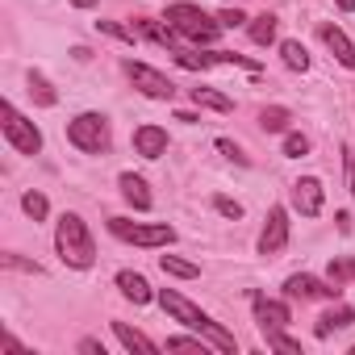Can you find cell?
<instances>
[{
  "label": "cell",
  "instance_id": "cell-1",
  "mask_svg": "<svg viewBox=\"0 0 355 355\" xmlns=\"http://www.w3.org/2000/svg\"><path fill=\"white\" fill-rule=\"evenodd\" d=\"M155 301L175 318V322H184L189 330H197V334H205L209 343H214V351H239V343H234V334L222 326V322H214L201 305H193L184 293H175V288H159L155 293Z\"/></svg>",
  "mask_w": 355,
  "mask_h": 355
},
{
  "label": "cell",
  "instance_id": "cell-2",
  "mask_svg": "<svg viewBox=\"0 0 355 355\" xmlns=\"http://www.w3.org/2000/svg\"><path fill=\"white\" fill-rule=\"evenodd\" d=\"M55 251L76 272H84V268L96 263V243H92V230H88V222L80 214H63L59 218V226H55Z\"/></svg>",
  "mask_w": 355,
  "mask_h": 355
},
{
  "label": "cell",
  "instance_id": "cell-3",
  "mask_svg": "<svg viewBox=\"0 0 355 355\" xmlns=\"http://www.w3.org/2000/svg\"><path fill=\"white\" fill-rule=\"evenodd\" d=\"M163 21L175 30V34H180V38H189V42H214L226 26L218 21V17H209L201 5H184V0H180V5H167V13H163Z\"/></svg>",
  "mask_w": 355,
  "mask_h": 355
},
{
  "label": "cell",
  "instance_id": "cell-4",
  "mask_svg": "<svg viewBox=\"0 0 355 355\" xmlns=\"http://www.w3.org/2000/svg\"><path fill=\"white\" fill-rule=\"evenodd\" d=\"M67 142L84 155H105L109 142H113V130H109V117L105 113H80L67 121Z\"/></svg>",
  "mask_w": 355,
  "mask_h": 355
},
{
  "label": "cell",
  "instance_id": "cell-5",
  "mask_svg": "<svg viewBox=\"0 0 355 355\" xmlns=\"http://www.w3.org/2000/svg\"><path fill=\"white\" fill-rule=\"evenodd\" d=\"M109 234L134 247H171L175 243V226L167 222H130V218H109Z\"/></svg>",
  "mask_w": 355,
  "mask_h": 355
},
{
  "label": "cell",
  "instance_id": "cell-6",
  "mask_svg": "<svg viewBox=\"0 0 355 355\" xmlns=\"http://www.w3.org/2000/svg\"><path fill=\"white\" fill-rule=\"evenodd\" d=\"M0 125H5V138H9V146L13 150H21V155H38L42 150V130L17 109V105H0Z\"/></svg>",
  "mask_w": 355,
  "mask_h": 355
},
{
  "label": "cell",
  "instance_id": "cell-7",
  "mask_svg": "<svg viewBox=\"0 0 355 355\" xmlns=\"http://www.w3.org/2000/svg\"><path fill=\"white\" fill-rule=\"evenodd\" d=\"M121 71L130 76V84H134L142 96H150V101H175V84H171L163 71H155L150 63H134V59H125Z\"/></svg>",
  "mask_w": 355,
  "mask_h": 355
},
{
  "label": "cell",
  "instance_id": "cell-8",
  "mask_svg": "<svg viewBox=\"0 0 355 355\" xmlns=\"http://www.w3.org/2000/svg\"><path fill=\"white\" fill-rule=\"evenodd\" d=\"M288 197H293V209L301 218H318L322 214V201H326V189H322L318 175H301V180H293Z\"/></svg>",
  "mask_w": 355,
  "mask_h": 355
},
{
  "label": "cell",
  "instance_id": "cell-9",
  "mask_svg": "<svg viewBox=\"0 0 355 355\" xmlns=\"http://www.w3.org/2000/svg\"><path fill=\"white\" fill-rule=\"evenodd\" d=\"M288 247V209L284 205H272L268 209V222L259 230V255H276Z\"/></svg>",
  "mask_w": 355,
  "mask_h": 355
},
{
  "label": "cell",
  "instance_id": "cell-10",
  "mask_svg": "<svg viewBox=\"0 0 355 355\" xmlns=\"http://www.w3.org/2000/svg\"><path fill=\"white\" fill-rule=\"evenodd\" d=\"M284 297H293V301H334L338 297V284H326V280H318V276H309V272H297V276H288L284 280Z\"/></svg>",
  "mask_w": 355,
  "mask_h": 355
},
{
  "label": "cell",
  "instance_id": "cell-11",
  "mask_svg": "<svg viewBox=\"0 0 355 355\" xmlns=\"http://www.w3.org/2000/svg\"><path fill=\"white\" fill-rule=\"evenodd\" d=\"M251 305H255V322H259V330H284V326L293 322V313H288V305H284V301H272V297L255 293V297H251Z\"/></svg>",
  "mask_w": 355,
  "mask_h": 355
},
{
  "label": "cell",
  "instance_id": "cell-12",
  "mask_svg": "<svg viewBox=\"0 0 355 355\" xmlns=\"http://www.w3.org/2000/svg\"><path fill=\"white\" fill-rule=\"evenodd\" d=\"M318 38L326 42V51H330V55H334V59H338V63H343L347 71H355V42H351V38H347V34H343L338 26L322 21V26H318Z\"/></svg>",
  "mask_w": 355,
  "mask_h": 355
},
{
  "label": "cell",
  "instance_id": "cell-13",
  "mask_svg": "<svg viewBox=\"0 0 355 355\" xmlns=\"http://www.w3.org/2000/svg\"><path fill=\"white\" fill-rule=\"evenodd\" d=\"M117 189H121V197H125V205H134L138 214H146V209L155 205V197H150V189H146V180H142V175H134V171H121V175H117Z\"/></svg>",
  "mask_w": 355,
  "mask_h": 355
},
{
  "label": "cell",
  "instance_id": "cell-14",
  "mask_svg": "<svg viewBox=\"0 0 355 355\" xmlns=\"http://www.w3.org/2000/svg\"><path fill=\"white\" fill-rule=\"evenodd\" d=\"M134 150H138L142 159L167 155V130H163V125H138V130H134Z\"/></svg>",
  "mask_w": 355,
  "mask_h": 355
},
{
  "label": "cell",
  "instance_id": "cell-15",
  "mask_svg": "<svg viewBox=\"0 0 355 355\" xmlns=\"http://www.w3.org/2000/svg\"><path fill=\"white\" fill-rule=\"evenodd\" d=\"M117 288H121V297L125 301H134V305H146V301H155V288L146 284V276L142 272H117Z\"/></svg>",
  "mask_w": 355,
  "mask_h": 355
},
{
  "label": "cell",
  "instance_id": "cell-16",
  "mask_svg": "<svg viewBox=\"0 0 355 355\" xmlns=\"http://www.w3.org/2000/svg\"><path fill=\"white\" fill-rule=\"evenodd\" d=\"M351 322H355V309H351V305H334V309H326V313L318 318L313 334H318V338H330L334 330H347Z\"/></svg>",
  "mask_w": 355,
  "mask_h": 355
},
{
  "label": "cell",
  "instance_id": "cell-17",
  "mask_svg": "<svg viewBox=\"0 0 355 355\" xmlns=\"http://www.w3.org/2000/svg\"><path fill=\"white\" fill-rule=\"evenodd\" d=\"M113 334L121 338V347H125V351H138V355H155V351H159V343H155V338H146L142 330H134L130 322H113Z\"/></svg>",
  "mask_w": 355,
  "mask_h": 355
},
{
  "label": "cell",
  "instance_id": "cell-18",
  "mask_svg": "<svg viewBox=\"0 0 355 355\" xmlns=\"http://www.w3.org/2000/svg\"><path fill=\"white\" fill-rule=\"evenodd\" d=\"M134 30H138L142 38H150V42H159V46H167L171 55H175V51H180V46H175V38H180V34H175L171 26H159V21H138Z\"/></svg>",
  "mask_w": 355,
  "mask_h": 355
},
{
  "label": "cell",
  "instance_id": "cell-19",
  "mask_svg": "<svg viewBox=\"0 0 355 355\" xmlns=\"http://www.w3.org/2000/svg\"><path fill=\"white\" fill-rule=\"evenodd\" d=\"M276 26H280V21H276L272 13H259V17H251L247 34H251L255 46H272V42H276Z\"/></svg>",
  "mask_w": 355,
  "mask_h": 355
},
{
  "label": "cell",
  "instance_id": "cell-20",
  "mask_svg": "<svg viewBox=\"0 0 355 355\" xmlns=\"http://www.w3.org/2000/svg\"><path fill=\"white\" fill-rule=\"evenodd\" d=\"M193 101L201 109H214V113H234V101L226 92H218V88H193Z\"/></svg>",
  "mask_w": 355,
  "mask_h": 355
},
{
  "label": "cell",
  "instance_id": "cell-21",
  "mask_svg": "<svg viewBox=\"0 0 355 355\" xmlns=\"http://www.w3.org/2000/svg\"><path fill=\"white\" fill-rule=\"evenodd\" d=\"M280 59H284V67H293V71H309V51H305L297 38H284V42H280Z\"/></svg>",
  "mask_w": 355,
  "mask_h": 355
},
{
  "label": "cell",
  "instance_id": "cell-22",
  "mask_svg": "<svg viewBox=\"0 0 355 355\" xmlns=\"http://www.w3.org/2000/svg\"><path fill=\"white\" fill-rule=\"evenodd\" d=\"M30 96H34V105H42V109L59 105V92L51 88V80H46L42 71H30Z\"/></svg>",
  "mask_w": 355,
  "mask_h": 355
},
{
  "label": "cell",
  "instance_id": "cell-23",
  "mask_svg": "<svg viewBox=\"0 0 355 355\" xmlns=\"http://www.w3.org/2000/svg\"><path fill=\"white\" fill-rule=\"evenodd\" d=\"M159 268H163L167 276H180V280H197V276H201V268L189 263V259H180V255H159Z\"/></svg>",
  "mask_w": 355,
  "mask_h": 355
},
{
  "label": "cell",
  "instance_id": "cell-24",
  "mask_svg": "<svg viewBox=\"0 0 355 355\" xmlns=\"http://www.w3.org/2000/svg\"><path fill=\"white\" fill-rule=\"evenodd\" d=\"M288 121H293V113H288L284 105H272V109H263V113H259V125H263L268 134H284V130H288Z\"/></svg>",
  "mask_w": 355,
  "mask_h": 355
},
{
  "label": "cell",
  "instance_id": "cell-25",
  "mask_svg": "<svg viewBox=\"0 0 355 355\" xmlns=\"http://www.w3.org/2000/svg\"><path fill=\"white\" fill-rule=\"evenodd\" d=\"M209 347H214V343H209L205 334H197V338H193V334H175V338H167V351H201V355H205Z\"/></svg>",
  "mask_w": 355,
  "mask_h": 355
},
{
  "label": "cell",
  "instance_id": "cell-26",
  "mask_svg": "<svg viewBox=\"0 0 355 355\" xmlns=\"http://www.w3.org/2000/svg\"><path fill=\"white\" fill-rule=\"evenodd\" d=\"M21 209H26L34 222H46V214H51V201H46L42 193H26V197H21Z\"/></svg>",
  "mask_w": 355,
  "mask_h": 355
},
{
  "label": "cell",
  "instance_id": "cell-27",
  "mask_svg": "<svg viewBox=\"0 0 355 355\" xmlns=\"http://www.w3.org/2000/svg\"><path fill=\"white\" fill-rule=\"evenodd\" d=\"M326 276H330V284H347V280H355V259H330Z\"/></svg>",
  "mask_w": 355,
  "mask_h": 355
},
{
  "label": "cell",
  "instance_id": "cell-28",
  "mask_svg": "<svg viewBox=\"0 0 355 355\" xmlns=\"http://www.w3.org/2000/svg\"><path fill=\"white\" fill-rule=\"evenodd\" d=\"M0 263H5V268H13V272H30V276H42V268H38L34 259H21L17 251H5V255H0Z\"/></svg>",
  "mask_w": 355,
  "mask_h": 355
},
{
  "label": "cell",
  "instance_id": "cell-29",
  "mask_svg": "<svg viewBox=\"0 0 355 355\" xmlns=\"http://www.w3.org/2000/svg\"><path fill=\"white\" fill-rule=\"evenodd\" d=\"M263 338H268L272 351H301V343L293 334H284V330H263Z\"/></svg>",
  "mask_w": 355,
  "mask_h": 355
},
{
  "label": "cell",
  "instance_id": "cell-30",
  "mask_svg": "<svg viewBox=\"0 0 355 355\" xmlns=\"http://www.w3.org/2000/svg\"><path fill=\"white\" fill-rule=\"evenodd\" d=\"M284 155H288V159L309 155V138H305V134H284Z\"/></svg>",
  "mask_w": 355,
  "mask_h": 355
},
{
  "label": "cell",
  "instance_id": "cell-31",
  "mask_svg": "<svg viewBox=\"0 0 355 355\" xmlns=\"http://www.w3.org/2000/svg\"><path fill=\"white\" fill-rule=\"evenodd\" d=\"M214 209H218L222 218H234V222L243 218V205H239V201H230V197H214Z\"/></svg>",
  "mask_w": 355,
  "mask_h": 355
},
{
  "label": "cell",
  "instance_id": "cell-32",
  "mask_svg": "<svg viewBox=\"0 0 355 355\" xmlns=\"http://www.w3.org/2000/svg\"><path fill=\"white\" fill-rule=\"evenodd\" d=\"M218 150H222L226 159H234V163H243V167H247V155H243V146H239V142H230V138H218Z\"/></svg>",
  "mask_w": 355,
  "mask_h": 355
},
{
  "label": "cell",
  "instance_id": "cell-33",
  "mask_svg": "<svg viewBox=\"0 0 355 355\" xmlns=\"http://www.w3.org/2000/svg\"><path fill=\"white\" fill-rule=\"evenodd\" d=\"M96 26H101L105 34H113V38H121V42H134V38H138V30H121L117 21H96Z\"/></svg>",
  "mask_w": 355,
  "mask_h": 355
},
{
  "label": "cell",
  "instance_id": "cell-34",
  "mask_svg": "<svg viewBox=\"0 0 355 355\" xmlns=\"http://www.w3.org/2000/svg\"><path fill=\"white\" fill-rule=\"evenodd\" d=\"M218 21H222L226 30H234V26H243V21H247V13H239V9H226V13H222Z\"/></svg>",
  "mask_w": 355,
  "mask_h": 355
},
{
  "label": "cell",
  "instance_id": "cell-35",
  "mask_svg": "<svg viewBox=\"0 0 355 355\" xmlns=\"http://www.w3.org/2000/svg\"><path fill=\"white\" fill-rule=\"evenodd\" d=\"M80 351L84 355H105V343L101 338H80Z\"/></svg>",
  "mask_w": 355,
  "mask_h": 355
},
{
  "label": "cell",
  "instance_id": "cell-36",
  "mask_svg": "<svg viewBox=\"0 0 355 355\" xmlns=\"http://www.w3.org/2000/svg\"><path fill=\"white\" fill-rule=\"evenodd\" d=\"M347 167H351V171H347V189H351V197H355V146L347 150Z\"/></svg>",
  "mask_w": 355,
  "mask_h": 355
},
{
  "label": "cell",
  "instance_id": "cell-37",
  "mask_svg": "<svg viewBox=\"0 0 355 355\" xmlns=\"http://www.w3.org/2000/svg\"><path fill=\"white\" fill-rule=\"evenodd\" d=\"M334 5H338L343 13H355V0H334Z\"/></svg>",
  "mask_w": 355,
  "mask_h": 355
},
{
  "label": "cell",
  "instance_id": "cell-38",
  "mask_svg": "<svg viewBox=\"0 0 355 355\" xmlns=\"http://www.w3.org/2000/svg\"><path fill=\"white\" fill-rule=\"evenodd\" d=\"M71 5H76V9H92V5H96V0H71Z\"/></svg>",
  "mask_w": 355,
  "mask_h": 355
},
{
  "label": "cell",
  "instance_id": "cell-39",
  "mask_svg": "<svg viewBox=\"0 0 355 355\" xmlns=\"http://www.w3.org/2000/svg\"><path fill=\"white\" fill-rule=\"evenodd\" d=\"M351 355H355V347H351Z\"/></svg>",
  "mask_w": 355,
  "mask_h": 355
}]
</instances>
